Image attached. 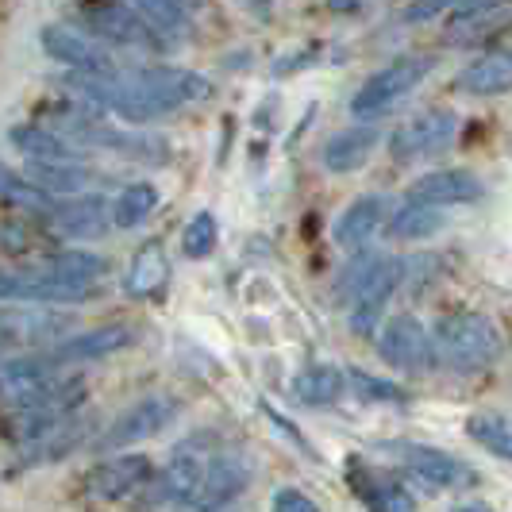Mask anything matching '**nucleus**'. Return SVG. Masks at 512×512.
Listing matches in <instances>:
<instances>
[{
    "label": "nucleus",
    "instance_id": "obj_18",
    "mask_svg": "<svg viewBox=\"0 0 512 512\" xmlns=\"http://www.w3.org/2000/svg\"><path fill=\"white\" fill-rule=\"evenodd\" d=\"M205 462L189 443H181L178 451L170 455V462L162 466V474L154 478V489H158V497L162 501H170V505H178L185 509L193 497H197V489L205 482Z\"/></svg>",
    "mask_w": 512,
    "mask_h": 512
},
{
    "label": "nucleus",
    "instance_id": "obj_33",
    "mask_svg": "<svg viewBox=\"0 0 512 512\" xmlns=\"http://www.w3.org/2000/svg\"><path fill=\"white\" fill-rule=\"evenodd\" d=\"M347 385L366 397V401H389V405H401L405 401V389H397V385L382 382V378H374V374H366V370H347Z\"/></svg>",
    "mask_w": 512,
    "mask_h": 512
},
{
    "label": "nucleus",
    "instance_id": "obj_3",
    "mask_svg": "<svg viewBox=\"0 0 512 512\" xmlns=\"http://www.w3.org/2000/svg\"><path fill=\"white\" fill-rule=\"evenodd\" d=\"M432 66H436V58H428V54H412V58L389 62L385 70L362 81V89L351 97V116H359V120L385 116L389 108H397L405 101L412 89H420V81L432 74Z\"/></svg>",
    "mask_w": 512,
    "mask_h": 512
},
{
    "label": "nucleus",
    "instance_id": "obj_1",
    "mask_svg": "<svg viewBox=\"0 0 512 512\" xmlns=\"http://www.w3.org/2000/svg\"><path fill=\"white\" fill-rule=\"evenodd\" d=\"M66 89H77L81 101L116 112L128 124H151L174 108L212 97V81L197 70L147 66V70H112V74H66Z\"/></svg>",
    "mask_w": 512,
    "mask_h": 512
},
{
    "label": "nucleus",
    "instance_id": "obj_9",
    "mask_svg": "<svg viewBox=\"0 0 512 512\" xmlns=\"http://www.w3.org/2000/svg\"><path fill=\"white\" fill-rule=\"evenodd\" d=\"M85 24L89 31L112 43V47H124V51H162L166 47V35H158L135 4H101V8H89L85 12Z\"/></svg>",
    "mask_w": 512,
    "mask_h": 512
},
{
    "label": "nucleus",
    "instance_id": "obj_31",
    "mask_svg": "<svg viewBox=\"0 0 512 512\" xmlns=\"http://www.w3.org/2000/svg\"><path fill=\"white\" fill-rule=\"evenodd\" d=\"M43 266L51 274H58V278H66V282H85V285H93L104 274V258L89 255V251H58Z\"/></svg>",
    "mask_w": 512,
    "mask_h": 512
},
{
    "label": "nucleus",
    "instance_id": "obj_21",
    "mask_svg": "<svg viewBox=\"0 0 512 512\" xmlns=\"http://www.w3.org/2000/svg\"><path fill=\"white\" fill-rule=\"evenodd\" d=\"M166 278H170V262H166V247L151 239L143 243L135 258H131L128 274H124V293L135 297V301H151L166 289Z\"/></svg>",
    "mask_w": 512,
    "mask_h": 512
},
{
    "label": "nucleus",
    "instance_id": "obj_36",
    "mask_svg": "<svg viewBox=\"0 0 512 512\" xmlns=\"http://www.w3.org/2000/svg\"><path fill=\"white\" fill-rule=\"evenodd\" d=\"M27 247H31V235H27L16 220H4V224H0V251H4V255H24Z\"/></svg>",
    "mask_w": 512,
    "mask_h": 512
},
{
    "label": "nucleus",
    "instance_id": "obj_37",
    "mask_svg": "<svg viewBox=\"0 0 512 512\" xmlns=\"http://www.w3.org/2000/svg\"><path fill=\"white\" fill-rule=\"evenodd\" d=\"M455 512H493L489 505H482V501H474V505H459Z\"/></svg>",
    "mask_w": 512,
    "mask_h": 512
},
{
    "label": "nucleus",
    "instance_id": "obj_19",
    "mask_svg": "<svg viewBox=\"0 0 512 512\" xmlns=\"http://www.w3.org/2000/svg\"><path fill=\"white\" fill-rule=\"evenodd\" d=\"M389 220V205H385V197H359V201H351V205L339 212V220H335V243L339 247H347V251H362L378 231L382 224Z\"/></svg>",
    "mask_w": 512,
    "mask_h": 512
},
{
    "label": "nucleus",
    "instance_id": "obj_30",
    "mask_svg": "<svg viewBox=\"0 0 512 512\" xmlns=\"http://www.w3.org/2000/svg\"><path fill=\"white\" fill-rule=\"evenodd\" d=\"M139 8V16L166 39H178L189 27V4L185 0H131Z\"/></svg>",
    "mask_w": 512,
    "mask_h": 512
},
{
    "label": "nucleus",
    "instance_id": "obj_5",
    "mask_svg": "<svg viewBox=\"0 0 512 512\" xmlns=\"http://www.w3.org/2000/svg\"><path fill=\"white\" fill-rule=\"evenodd\" d=\"M174 416H178L174 397H143L120 416H112V424L104 432H97L93 451H124V447H135L143 439H154L162 428L174 424Z\"/></svg>",
    "mask_w": 512,
    "mask_h": 512
},
{
    "label": "nucleus",
    "instance_id": "obj_16",
    "mask_svg": "<svg viewBox=\"0 0 512 512\" xmlns=\"http://www.w3.org/2000/svg\"><path fill=\"white\" fill-rule=\"evenodd\" d=\"M486 193V185L470 170H432L424 178L409 185L412 201H428V205L451 208V205H474Z\"/></svg>",
    "mask_w": 512,
    "mask_h": 512
},
{
    "label": "nucleus",
    "instance_id": "obj_15",
    "mask_svg": "<svg viewBox=\"0 0 512 512\" xmlns=\"http://www.w3.org/2000/svg\"><path fill=\"white\" fill-rule=\"evenodd\" d=\"M512 27V0H474V4H459V12L447 20V35L455 47H470L493 39Z\"/></svg>",
    "mask_w": 512,
    "mask_h": 512
},
{
    "label": "nucleus",
    "instance_id": "obj_24",
    "mask_svg": "<svg viewBox=\"0 0 512 512\" xmlns=\"http://www.w3.org/2000/svg\"><path fill=\"white\" fill-rule=\"evenodd\" d=\"M347 374L335 370V366H305L297 378H293V397L308 405V409H328L335 405L343 393H347Z\"/></svg>",
    "mask_w": 512,
    "mask_h": 512
},
{
    "label": "nucleus",
    "instance_id": "obj_23",
    "mask_svg": "<svg viewBox=\"0 0 512 512\" xmlns=\"http://www.w3.org/2000/svg\"><path fill=\"white\" fill-rule=\"evenodd\" d=\"M24 174L51 197H77L93 181L85 162H58V158H27Z\"/></svg>",
    "mask_w": 512,
    "mask_h": 512
},
{
    "label": "nucleus",
    "instance_id": "obj_7",
    "mask_svg": "<svg viewBox=\"0 0 512 512\" xmlns=\"http://www.w3.org/2000/svg\"><path fill=\"white\" fill-rule=\"evenodd\" d=\"M93 285L66 282L51 274L47 266L35 270H4L0 266V301H20V305H77L89 301Z\"/></svg>",
    "mask_w": 512,
    "mask_h": 512
},
{
    "label": "nucleus",
    "instance_id": "obj_11",
    "mask_svg": "<svg viewBox=\"0 0 512 512\" xmlns=\"http://www.w3.org/2000/svg\"><path fill=\"white\" fill-rule=\"evenodd\" d=\"M378 351L401 374H424L439 359L436 339L424 332V324L416 316H393L382 328V335H378Z\"/></svg>",
    "mask_w": 512,
    "mask_h": 512
},
{
    "label": "nucleus",
    "instance_id": "obj_2",
    "mask_svg": "<svg viewBox=\"0 0 512 512\" xmlns=\"http://www.w3.org/2000/svg\"><path fill=\"white\" fill-rule=\"evenodd\" d=\"M436 355L459 374H478L501 359L505 343L497 324L482 312H455L436 324Z\"/></svg>",
    "mask_w": 512,
    "mask_h": 512
},
{
    "label": "nucleus",
    "instance_id": "obj_35",
    "mask_svg": "<svg viewBox=\"0 0 512 512\" xmlns=\"http://www.w3.org/2000/svg\"><path fill=\"white\" fill-rule=\"evenodd\" d=\"M274 512H324L308 493H301V489L285 486L274 493Z\"/></svg>",
    "mask_w": 512,
    "mask_h": 512
},
{
    "label": "nucleus",
    "instance_id": "obj_4",
    "mask_svg": "<svg viewBox=\"0 0 512 512\" xmlns=\"http://www.w3.org/2000/svg\"><path fill=\"white\" fill-rule=\"evenodd\" d=\"M251 478H255V462L247 451H239V447H224V451H216V455H208L205 462V482L197 489V497L185 505L181 512H220L228 509L231 501L243 493V489L251 486Z\"/></svg>",
    "mask_w": 512,
    "mask_h": 512
},
{
    "label": "nucleus",
    "instance_id": "obj_22",
    "mask_svg": "<svg viewBox=\"0 0 512 512\" xmlns=\"http://www.w3.org/2000/svg\"><path fill=\"white\" fill-rule=\"evenodd\" d=\"M459 89L474 97H501L512 93V51H486L470 66H462Z\"/></svg>",
    "mask_w": 512,
    "mask_h": 512
},
{
    "label": "nucleus",
    "instance_id": "obj_6",
    "mask_svg": "<svg viewBox=\"0 0 512 512\" xmlns=\"http://www.w3.org/2000/svg\"><path fill=\"white\" fill-rule=\"evenodd\" d=\"M401 278H405V262H401V258L382 255L374 262V270H370V274L351 289V297H347L351 332L355 335L378 332V324H382V316H385V305H389V297L397 293Z\"/></svg>",
    "mask_w": 512,
    "mask_h": 512
},
{
    "label": "nucleus",
    "instance_id": "obj_14",
    "mask_svg": "<svg viewBox=\"0 0 512 512\" xmlns=\"http://www.w3.org/2000/svg\"><path fill=\"white\" fill-rule=\"evenodd\" d=\"M131 339H135V332H131L128 324H101V328H93V332H81V335L62 339L58 347L43 351V359L51 362L54 370H66V366H74V362L108 359V355H116V351L131 347Z\"/></svg>",
    "mask_w": 512,
    "mask_h": 512
},
{
    "label": "nucleus",
    "instance_id": "obj_32",
    "mask_svg": "<svg viewBox=\"0 0 512 512\" xmlns=\"http://www.w3.org/2000/svg\"><path fill=\"white\" fill-rule=\"evenodd\" d=\"M216 239H220V228H216V216L212 212H197L185 231H181V251L189 258H208L216 251Z\"/></svg>",
    "mask_w": 512,
    "mask_h": 512
},
{
    "label": "nucleus",
    "instance_id": "obj_29",
    "mask_svg": "<svg viewBox=\"0 0 512 512\" xmlns=\"http://www.w3.org/2000/svg\"><path fill=\"white\" fill-rule=\"evenodd\" d=\"M0 201H8V205H20V208H31V212H47L51 216V193L47 189H39L35 181L27 178V174H16V170H8L4 162H0Z\"/></svg>",
    "mask_w": 512,
    "mask_h": 512
},
{
    "label": "nucleus",
    "instance_id": "obj_38",
    "mask_svg": "<svg viewBox=\"0 0 512 512\" xmlns=\"http://www.w3.org/2000/svg\"><path fill=\"white\" fill-rule=\"evenodd\" d=\"M235 4H243V8H266L270 0H235Z\"/></svg>",
    "mask_w": 512,
    "mask_h": 512
},
{
    "label": "nucleus",
    "instance_id": "obj_28",
    "mask_svg": "<svg viewBox=\"0 0 512 512\" xmlns=\"http://www.w3.org/2000/svg\"><path fill=\"white\" fill-rule=\"evenodd\" d=\"M154 208H158V189L151 181H131L128 189L112 201V220H116V228H139Z\"/></svg>",
    "mask_w": 512,
    "mask_h": 512
},
{
    "label": "nucleus",
    "instance_id": "obj_27",
    "mask_svg": "<svg viewBox=\"0 0 512 512\" xmlns=\"http://www.w3.org/2000/svg\"><path fill=\"white\" fill-rule=\"evenodd\" d=\"M466 436L474 439L478 447H486L489 455L512 462V424L497 412H474L466 420Z\"/></svg>",
    "mask_w": 512,
    "mask_h": 512
},
{
    "label": "nucleus",
    "instance_id": "obj_13",
    "mask_svg": "<svg viewBox=\"0 0 512 512\" xmlns=\"http://www.w3.org/2000/svg\"><path fill=\"white\" fill-rule=\"evenodd\" d=\"M154 466L147 455H112V459L97 462L85 474V497L93 501H124L135 489L151 486Z\"/></svg>",
    "mask_w": 512,
    "mask_h": 512
},
{
    "label": "nucleus",
    "instance_id": "obj_26",
    "mask_svg": "<svg viewBox=\"0 0 512 512\" xmlns=\"http://www.w3.org/2000/svg\"><path fill=\"white\" fill-rule=\"evenodd\" d=\"M443 228V208L439 205H428V201H412L409 205H401L393 216H389V235L393 239H428V235H436Z\"/></svg>",
    "mask_w": 512,
    "mask_h": 512
},
{
    "label": "nucleus",
    "instance_id": "obj_34",
    "mask_svg": "<svg viewBox=\"0 0 512 512\" xmlns=\"http://www.w3.org/2000/svg\"><path fill=\"white\" fill-rule=\"evenodd\" d=\"M366 497L374 501V509L382 512H412V497L401 486H393V482H374L366 489Z\"/></svg>",
    "mask_w": 512,
    "mask_h": 512
},
{
    "label": "nucleus",
    "instance_id": "obj_17",
    "mask_svg": "<svg viewBox=\"0 0 512 512\" xmlns=\"http://www.w3.org/2000/svg\"><path fill=\"white\" fill-rule=\"evenodd\" d=\"M51 224L66 239H101L112 228V205L104 197H70L51 208Z\"/></svg>",
    "mask_w": 512,
    "mask_h": 512
},
{
    "label": "nucleus",
    "instance_id": "obj_20",
    "mask_svg": "<svg viewBox=\"0 0 512 512\" xmlns=\"http://www.w3.org/2000/svg\"><path fill=\"white\" fill-rule=\"evenodd\" d=\"M378 143H382V131L374 128V124H355V128L339 131V135H332L324 143L320 162L332 174H355V170H362L370 162V154L378 151Z\"/></svg>",
    "mask_w": 512,
    "mask_h": 512
},
{
    "label": "nucleus",
    "instance_id": "obj_12",
    "mask_svg": "<svg viewBox=\"0 0 512 512\" xmlns=\"http://www.w3.org/2000/svg\"><path fill=\"white\" fill-rule=\"evenodd\" d=\"M39 39H43V51L51 54L54 62L70 66L74 74H112V70H116L112 54L104 51V39H97L93 31L51 24V27H43Z\"/></svg>",
    "mask_w": 512,
    "mask_h": 512
},
{
    "label": "nucleus",
    "instance_id": "obj_10",
    "mask_svg": "<svg viewBox=\"0 0 512 512\" xmlns=\"http://www.w3.org/2000/svg\"><path fill=\"white\" fill-rule=\"evenodd\" d=\"M389 455L401 462L405 474L432 489H462L474 482V470L466 462L428 443H389Z\"/></svg>",
    "mask_w": 512,
    "mask_h": 512
},
{
    "label": "nucleus",
    "instance_id": "obj_8",
    "mask_svg": "<svg viewBox=\"0 0 512 512\" xmlns=\"http://www.w3.org/2000/svg\"><path fill=\"white\" fill-rule=\"evenodd\" d=\"M455 131H459V116L451 108H428L389 135V154H393V162L432 158L455 139Z\"/></svg>",
    "mask_w": 512,
    "mask_h": 512
},
{
    "label": "nucleus",
    "instance_id": "obj_25",
    "mask_svg": "<svg viewBox=\"0 0 512 512\" xmlns=\"http://www.w3.org/2000/svg\"><path fill=\"white\" fill-rule=\"evenodd\" d=\"M12 147L27 158H58V162H81V147H77L70 135L51 128H39V124H20L12 128Z\"/></svg>",
    "mask_w": 512,
    "mask_h": 512
}]
</instances>
